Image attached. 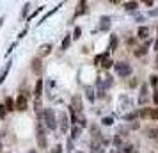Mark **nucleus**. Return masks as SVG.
<instances>
[{
    "instance_id": "f257e3e1",
    "label": "nucleus",
    "mask_w": 158,
    "mask_h": 153,
    "mask_svg": "<svg viewBox=\"0 0 158 153\" xmlns=\"http://www.w3.org/2000/svg\"><path fill=\"white\" fill-rule=\"evenodd\" d=\"M37 117H39V121H41V123L44 121V126H46L48 130H55V128H57V117H55L53 109L41 110V112L37 114Z\"/></svg>"
},
{
    "instance_id": "f03ea898",
    "label": "nucleus",
    "mask_w": 158,
    "mask_h": 153,
    "mask_svg": "<svg viewBox=\"0 0 158 153\" xmlns=\"http://www.w3.org/2000/svg\"><path fill=\"white\" fill-rule=\"evenodd\" d=\"M36 139H37V146L43 150L48 146V141H46V132H44V126L41 121H37V126H36Z\"/></svg>"
},
{
    "instance_id": "7ed1b4c3",
    "label": "nucleus",
    "mask_w": 158,
    "mask_h": 153,
    "mask_svg": "<svg viewBox=\"0 0 158 153\" xmlns=\"http://www.w3.org/2000/svg\"><path fill=\"white\" fill-rule=\"evenodd\" d=\"M114 70H115V75H117V77L124 79V77H130V73H131V66H130L128 62L121 61V62H115L114 64Z\"/></svg>"
},
{
    "instance_id": "20e7f679",
    "label": "nucleus",
    "mask_w": 158,
    "mask_h": 153,
    "mask_svg": "<svg viewBox=\"0 0 158 153\" xmlns=\"http://www.w3.org/2000/svg\"><path fill=\"white\" fill-rule=\"evenodd\" d=\"M27 107H29V100H27V96L25 95H18L15 100V109L20 110V112H23V110H27Z\"/></svg>"
},
{
    "instance_id": "39448f33",
    "label": "nucleus",
    "mask_w": 158,
    "mask_h": 153,
    "mask_svg": "<svg viewBox=\"0 0 158 153\" xmlns=\"http://www.w3.org/2000/svg\"><path fill=\"white\" fill-rule=\"evenodd\" d=\"M30 70H32V73H36V75H43V61L39 57H34L32 59V62H30Z\"/></svg>"
},
{
    "instance_id": "423d86ee",
    "label": "nucleus",
    "mask_w": 158,
    "mask_h": 153,
    "mask_svg": "<svg viewBox=\"0 0 158 153\" xmlns=\"http://www.w3.org/2000/svg\"><path fill=\"white\" fill-rule=\"evenodd\" d=\"M71 110H75V112H78V114H82V110H84V107H82V98H80V95H75L71 100V107H69Z\"/></svg>"
},
{
    "instance_id": "0eeeda50",
    "label": "nucleus",
    "mask_w": 158,
    "mask_h": 153,
    "mask_svg": "<svg viewBox=\"0 0 158 153\" xmlns=\"http://www.w3.org/2000/svg\"><path fill=\"white\" fill-rule=\"evenodd\" d=\"M87 13H89V4H87L85 0H82V2H78V4H77V11H75V18H77V16H82V15H87Z\"/></svg>"
},
{
    "instance_id": "6e6552de",
    "label": "nucleus",
    "mask_w": 158,
    "mask_h": 153,
    "mask_svg": "<svg viewBox=\"0 0 158 153\" xmlns=\"http://www.w3.org/2000/svg\"><path fill=\"white\" fill-rule=\"evenodd\" d=\"M59 119H60V121H59V125H60V132H62V134H66V132H68V128H69V121H68L66 112H60V114H59Z\"/></svg>"
},
{
    "instance_id": "1a4fd4ad",
    "label": "nucleus",
    "mask_w": 158,
    "mask_h": 153,
    "mask_svg": "<svg viewBox=\"0 0 158 153\" xmlns=\"http://www.w3.org/2000/svg\"><path fill=\"white\" fill-rule=\"evenodd\" d=\"M52 53V45L50 43H44L39 46V50H37V57H46V55H50Z\"/></svg>"
},
{
    "instance_id": "9d476101",
    "label": "nucleus",
    "mask_w": 158,
    "mask_h": 153,
    "mask_svg": "<svg viewBox=\"0 0 158 153\" xmlns=\"http://www.w3.org/2000/svg\"><path fill=\"white\" fill-rule=\"evenodd\" d=\"M100 30L101 32L110 30V16H101L100 18Z\"/></svg>"
},
{
    "instance_id": "9b49d317",
    "label": "nucleus",
    "mask_w": 158,
    "mask_h": 153,
    "mask_svg": "<svg viewBox=\"0 0 158 153\" xmlns=\"http://www.w3.org/2000/svg\"><path fill=\"white\" fill-rule=\"evenodd\" d=\"M34 95H36V98L43 96V79H37L36 86H34Z\"/></svg>"
},
{
    "instance_id": "f8f14e48",
    "label": "nucleus",
    "mask_w": 158,
    "mask_h": 153,
    "mask_svg": "<svg viewBox=\"0 0 158 153\" xmlns=\"http://www.w3.org/2000/svg\"><path fill=\"white\" fill-rule=\"evenodd\" d=\"M82 130H84V128H80L78 125H73V126H71V135H69V139H71V141L78 139L80 135H82Z\"/></svg>"
},
{
    "instance_id": "ddd939ff",
    "label": "nucleus",
    "mask_w": 158,
    "mask_h": 153,
    "mask_svg": "<svg viewBox=\"0 0 158 153\" xmlns=\"http://www.w3.org/2000/svg\"><path fill=\"white\" fill-rule=\"evenodd\" d=\"M148 46H149V41H146L144 46H137L135 52H133V53H135V57H142V55H146V53H148Z\"/></svg>"
},
{
    "instance_id": "4468645a",
    "label": "nucleus",
    "mask_w": 158,
    "mask_h": 153,
    "mask_svg": "<svg viewBox=\"0 0 158 153\" xmlns=\"http://www.w3.org/2000/svg\"><path fill=\"white\" fill-rule=\"evenodd\" d=\"M137 37H139V39H148V37H149V29H148V27H139Z\"/></svg>"
},
{
    "instance_id": "2eb2a0df",
    "label": "nucleus",
    "mask_w": 158,
    "mask_h": 153,
    "mask_svg": "<svg viewBox=\"0 0 158 153\" xmlns=\"http://www.w3.org/2000/svg\"><path fill=\"white\" fill-rule=\"evenodd\" d=\"M69 45H71V34H66L64 39H62V45H60V50L66 52L68 48H69Z\"/></svg>"
},
{
    "instance_id": "dca6fc26",
    "label": "nucleus",
    "mask_w": 158,
    "mask_h": 153,
    "mask_svg": "<svg viewBox=\"0 0 158 153\" xmlns=\"http://www.w3.org/2000/svg\"><path fill=\"white\" fill-rule=\"evenodd\" d=\"M62 6H64L62 2H60L59 6H55V7H53V9H52V11H50V13H46V15H44L43 18H41V22H39V23H44V22H46V20H48V18H50L52 15H53V13H57V11H59V9H60V7H62Z\"/></svg>"
},
{
    "instance_id": "f3484780",
    "label": "nucleus",
    "mask_w": 158,
    "mask_h": 153,
    "mask_svg": "<svg viewBox=\"0 0 158 153\" xmlns=\"http://www.w3.org/2000/svg\"><path fill=\"white\" fill-rule=\"evenodd\" d=\"M89 130H91V134H93V137H94V139H103V135H101L100 128H98V125H91V126H89Z\"/></svg>"
},
{
    "instance_id": "a211bd4d",
    "label": "nucleus",
    "mask_w": 158,
    "mask_h": 153,
    "mask_svg": "<svg viewBox=\"0 0 158 153\" xmlns=\"http://www.w3.org/2000/svg\"><path fill=\"white\" fill-rule=\"evenodd\" d=\"M85 96H87V100L93 103L94 100H96V96H94V87H91V86H87L85 87Z\"/></svg>"
},
{
    "instance_id": "6ab92c4d",
    "label": "nucleus",
    "mask_w": 158,
    "mask_h": 153,
    "mask_svg": "<svg viewBox=\"0 0 158 153\" xmlns=\"http://www.w3.org/2000/svg\"><path fill=\"white\" fill-rule=\"evenodd\" d=\"M4 107H6V110H16L15 109V100H13L11 96H7V98H6V103H4Z\"/></svg>"
},
{
    "instance_id": "aec40b11",
    "label": "nucleus",
    "mask_w": 158,
    "mask_h": 153,
    "mask_svg": "<svg viewBox=\"0 0 158 153\" xmlns=\"http://www.w3.org/2000/svg\"><path fill=\"white\" fill-rule=\"evenodd\" d=\"M11 64H13V62H11V61H9L7 64H6V68H4V71L0 73V84H2V82L6 80V77H7V73H9V70H11Z\"/></svg>"
},
{
    "instance_id": "412c9836",
    "label": "nucleus",
    "mask_w": 158,
    "mask_h": 153,
    "mask_svg": "<svg viewBox=\"0 0 158 153\" xmlns=\"http://www.w3.org/2000/svg\"><path fill=\"white\" fill-rule=\"evenodd\" d=\"M105 59H108V52H103V53H98V55L94 57V64H100V62H103Z\"/></svg>"
},
{
    "instance_id": "4be33fe9",
    "label": "nucleus",
    "mask_w": 158,
    "mask_h": 153,
    "mask_svg": "<svg viewBox=\"0 0 158 153\" xmlns=\"http://www.w3.org/2000/svg\"><path fill=\"white\" fill-rule=\"evenodd\" d=\"M137 7H139V2H124V9L126 11H137Z\"/></svg>"
},
{
    "instance_id": "5701e85b",
    "label": "nucleus",
    "mask_w": 158,
    "mask_h": 153,
    "mask_svg": "<svg viewBox=\"0 0 158 153\" xmlns=\"http://www.w3.org/2000/svg\"><path fill=\"white\" fill-rule=\"evenodd\" d=\"M43 9H44V6H39V7H36V11H34L32 15H29V18H27V22H30V20H34V18H36V16L39 15L41 11H43Z\"/></svg>"
},
{
    "instance_id": "b1692460",
    "label": "nucleus",
    "mask_w": 158,
    "mask_h": 153,
    "mask_svg": "<svg viewBox=\"0 0 158 153\" xmlns=\"http://www.w3.org/2000/svg\"><path fill=\"white\" fill-rule=\"evenodd\" d=\"M117 36H110V45H108V50H114V48H117Z\"/></svg>"
},
{
    "instance_id": "393cba45",
    "label": "nucleus",
    "mask_w": 158,
    "mask_h": 153,
    "mask_svg": "<svg viewBox=\"0 0 158 153\" xmlns=\"http://www.w3.org/2000/svg\"><path fill=\"white\" fill-rule=\"evenodd\" d=\"M149 84H151V87L158 89V75H151L149 77Z\"/></svg>"
},
{
    "instance_id": "a878e982",
    "label": "nucleus",
    "mask_w": 158,
    "mask_h": 153,
    "mask_svg": "<svg viewBox=\"0 0 158 153\" xmlns=\"http://www.w3.org/2000/svg\"><path fill=\"white\" fill-rule=\"evenodd\" d=\"M114 64H115V62L112 61V59H105V61L101 62V66H103V70H108V68H112Z\"/></svg>"
},
{
    "instance_id": "bb28decb",
    "label": "nucleus",
    "mask_w": 158,
    "mask_h": 153,
    "mask_svg": "<svg viewBox=\"0 0 158 153\" xmlns=\"http://www.w3.org/2000/svg\"><path fill=\"white\" fill-rule=\"evenodd\" d=\"M112 123H114V117H112V116H107V117H103V119H101V125H105V126H110Z\"/></svg>"
},
{
    "instance_id": "cd10ccee",
    "label": "nucleus",
    "mask_w": 158,
    "mask_h": 153,
    "mask_svg": "<svg viewBox=\"0 0 158 153\" xmlns=\"http://www.w3.org/2000/svg\"><path fill=\"white\" fill-rule=\"evenodd\" d=\"M29 9H30V4L27 2V4L23 6V9H22V18H29Z\"/></svg>"
},
{
    "instance_id": "c85d7f7f",
    "label": "nucleus",
    "mask_w": 158,
    "mask_h": 153,
    "mask_svg": "<svg viewBox=\"0 0 158 153\" xmlns=\"http://www.w3.org/2000/svg\"><path fill=\"white\" fill-rule=\"evenodd\" d=\"M80 36H82V29H80V27H75V30H73V36H71V39H80Z\"/></svg>"
},
{
    "instance_id": "c756f323",
    "label": "nucleus",
    "mask_w": 158,
    "mask_h": 153,
    "mask_svg": "<svg viewBox=\"0 0 158 153\" xmlns=\"http://www.w3.org/2000/svg\"><path fill=\"white\" fill-rule=\"evenodd\" d=\"M73 150H75V146H73V141H71V139H68V144H66V151L73 153Z\"/></svg>"
},
{
    "instance_id": "7c9ffc66",
    "label": "nucleus",
    "mask_w": 158,
    "mask_h": 153,
    "mask_svg": "<svg viewBox=\"0 0 158 153\" xmlns=\"http://www.w3.org/2000/svg\"><path fill=\"white\" fill-rule=\"evenodd\" d=\"M149 117L151 119H158V107L153 109V110H149Z\"/></svg>"
},
{
    "instance_id": "2f4dec72",
    "label": "nucleus",
    "mask_w": 158,
    "mask_h": 153,
    "mask_svg": "<svg viewBox=\"0 0 158 153\" xmlns=\"http://www.w3.org/2000/svg\"><path fill=\"white\" fill-rule=\"evenodd\" d=\"M64 150H62V146L60 144H55L53 148H52V153H62Z\"/></svg>"
},
{
    "instance_id": "473e14b6",
    "label": "nucleus",
    "mask_w": 158,
    "mask_h": 153,
    "mask_svg": "<svg viewBox=\"0 0 158 153\" xmlns=\"http://www.w3.org/2000/svg\"><path fill=\"white\" fill-rule=\"evenodd\" d=\"M139 116H140V117H149V109H140Z\"/></svg>"
},
{
    "instance_id": "72a5a7b5",
    "label": "nucleus",
    "mask_w": 158,
    "mask_h": 153,
    "mask_svg": "<svg viewBox=\"0 0 158 153\" xmlns=\"http://www.w3.org/2000/svg\"><path fill=\"white\" fill-rule=\"evenodd\" d=\"M123 150H124V151H123V153H135V150H133V146H131V144H126V146H124V148H123Z\"/></svg>"
},
{
    "instance_id": "f704fd0d",
    "label": "nucleus",
    "mask_w": 158,
    "mask_h": 153,
    "mask_svg": "<svg viewBox=\"0 0 158 153\" xmlns=\"http://www.w3.org/2000/svg\"><path fill=\"white\" fill-rule=\"evenodd\" d=\"M148 134H149V137H156V135H158V132L155 130V128H149V130H148Z\"/></svg>"
},
{
    "instance_id": "c9c22d12",
    "label": "nucleus",
    "mask_w": 158,
    "mask_h": 153,
    "mask_svg": "<svg viewBox=\"0 0 158 153\" xmlns=\"http://www.w3.org/2000/svg\"><path fill=\"white\" fill-rule=\"evenodd\" d=\"M121 142H123V141H121V135H115V137H114V144H115V146H121Z\"/></svg>"
},
{
    "instance_id": "e433bc0d",
    "label": "nucleus",
    "mask_w": 158,
    "mask_h": 153,
    "mask_svg": "<svg viewBox=\"0 0 158 153\" xmlns=\"http://www.w3.org/2000/svg\"><path fill=\"white\" fill-rule=\"evenodd\" d=\"M153 103L158 105V89H155V95H153Z\"/></svg>"
},
{
    "instance_id": "4c0bfd02",
    "label": "nucleus",
    "mask_w": 158,
    "mask_h": 153,
    "mask_svg": "<svg viewBox=\"0 0 158 153\" xmlns=\"http://www.w3.org/2000/svg\"><path fill=\"white\" fill-rule=\"evenodd\" d=\"M126 46H128V48L130 46H135V39H130L128 37V39H126Z\"/></svg>"
},
{
    "instance_id": "58836bf2",
    "label": "nucleus",
    "mask_w": 158,
    "mask_h": 153,
    "mask_svg": "<svg viewBox=\"0 0 158 153\" xmlns=\"http://www.w3.org/2000/svg\"><path fill=\"white\" fill-rule=\"evenodd\" d=\"M6 116V107H4V103H0V117Z\"/></svg>"
},
{
    "instance_id": "ea45409f",
    "label": "nucleus",
    "mask_w": 158,
    "mask_h": 153,
    "mask_svg": "<svg viewBox=\"0 0 158 153\" xmlns=\"http://www.w3.org/2000/svg\"><path fill=\"white\" fill-rule=\"evenodd\" d=\"M130 128H131V130H137V128H139V123H137V121H133V123L130 125Z\"/></svg>"
},
{
    "instance_id": "a19ab883",
    "label": "nucleus",
    "mask_w": 158,
    "mask_h": 153,
    "mask_svg": "<svg viewBox=\"0 0 158 153\" xmlns=\"http://www.w3.org/2000/svg\"><path fill=\"white\" fill-rule=\"evenodd\" d=\"M25 34H27V29H23L22 32H20V36H18V39H22V37H25Z\"/></svg>"
},
{
    "instance_id": "79ce46f5",
    "label": "nucleus",
    "mask_w": 158,
    "mask_h": 153,
    "mask_svg": "<svg viewBox=\"0 0 158 153\" xmlns=\"http://www.w3.org/2000/svg\"><path fill=\"white\" fill-rule=\"evenodd\" d=\"M137 84H139V82H137V79H133V80L130 82V87H135Z\"/></svg>"
},
{
    "instance_id": "37998d69",
    "label": "nucleus",
    "mask_w": 158,
    "mask_h": 153,
    "mask_svg": "<svg viewBox=\"0 0 158 153\" xmlns=\"http://www.w3.org/2000/svg\"><path fill=\"white\" fill-rule=\"evenodd\" d=\"M15 46H16V43H13V45H11V46H9V50H7V55H9V53H11V52H13V50H15Z\"/></svg>"
},
{
    "instance_id": "c03bdc74",
    "label": "nucleus",
    "mask_w": 158,
    "mask_h": 153,
    "mask_svg": "<svg viewBox=\"0 0 158 153\" xmlns=\"http://www.w3.org/2000/svg\"><path fill=\"white\" fill-rule=\"evenodd\" d=\"M144 4H146V6H148V7H151V6H153V4H155V2H153V0H146V2H144Z\"/></svg>"
},
{
    "instance_id": "a18cd8bd",
    "label": "nucleus",
    "mask_w": 158,
    "mask_h": 153,
    "mask_svg": "<svg viewBox=\"0 0 158 153\" xmlns=\"http://www.w3.org/2000/svg\"><path fill=\"white\" fill-rule=\"evenodd\" d=\"M149 15H151V16H158V9H153V11H151Z\"/></svg>"
},
{
    "instance_id": "49530a36",
    "label": "nucleus",
    "mask_w": 158,
    "mask_h": 153,
    "mask_svg": "<svg viewBox=\"0 0 158 153\" xmlns=\"http://www.w3.org/2000/svg\"><path fill=\"white\" fill-rule=\"evenodd\" d=\"M155 68H158V52H156V61H155Z\"/></svg>"
},
{
    "instance_id": "de8ad7c7",
    "label": "nucleus",
    "mask_w": 158,
    "mask_h": 153,
    "mask_svg": "<svg viewBox=\"0 0 158 153\" xmlns=\"http://www.w3.org/2000/svg\"><path fill=\"white\" fill-rule=\"evenodd\" d=\"M155 50L158 52V37H156V43H155Z\"/></svg>"
},
{
    "instance_id": "09e8293b",
    "label": "nucleus",
    "mask_w": 158,
    "mask_h": 153,
    "mask_svg": "<svg viewBox=\"0 0 158 153\" xmlns=\"http://www.w3.org/2000/svg\"><path fill=\"white\" fill-rule=\"evenodd\" d=\"M29 153H37V151H36V150H30V151H29Z\"/></svg>"
},
{
    "instance_id": "8fccbe9b",
    "label": "nucleus",
    "mask_w": 158,
    "mask_h": 153,
    "mask_svg": "<svg viewBox=\"0 0 158 153\" xmlns=\"http://www.w3.org/2000/svg\"><path fill=\"white\" fill-rule=\"evenodd\" d=\"M0 153H2V141H0Z\"/></svg>"
},
{
    "instance_id": "3c124183",
    "label": "nucleus",
    "mask_w": 158,
    "mask_h": 153,
    "mask_svg": "<svg viewBox=\"0 0 158 153\" xmlns=\"http://www.w3.org/2000/svg\"><path fill=\"white\" fill-rule=\"evenodd\" d=\"M75 153H84V151H75Z\"/></svg>"
}]
</instances>
